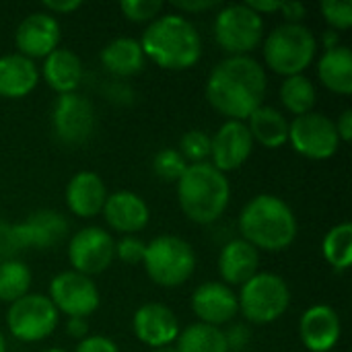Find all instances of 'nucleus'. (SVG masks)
Segmentation results:
<instances>
[{"label":"nucleus","instance_id":"obj_10","mask_svg":"<svg viewBox=\"0 0 352 352\" xmlns=\"http://www.w3.org/2000/svg\"><path fill=\"white\" fill-rule=\"evenodd\" d=\"M289 142L297 155L311 161H326L334 157L342 144L334 120L320 111L297 116L289 124Z\"/></svg>","mask_w":352,"mask_h":352},{"label":"nucleus","instance_id":"obj_25","mask_svg":"<svg viewBox=\"0 0 352 352\" xmlns=\"http://www.w3.org/2000/svg\"><path fill=\"white\" fill-rule=\"evenodd\" d=\"M99 60L109 74H113L118 78H128V76L142 72L146 56H144L138 39L116 37L101 50Z\"/></svg>","mask_w":352,"mask_h":352},{"label":"nucleus","instance_id":"obj_43","mask_svg":"<svg viewBox=\"0 0 352 352\" xmlns=\"http://www.w3.org/2000/svg\"><path fill=\"white\" fill-rule=\"evenodd\" d=\"M280 12L287 19V23H301L303 16L307 14V8L301 2H283Z\"/></svg>","mask_w":352,"mask_h":352},{"label":"nucleus","instance_id":"obj_18","mask_svg":"<svg viewBox=\"0 0 352 352\" xmlns=\"http://www.w3.org/2000/svg\"><path fill=\"white\" fill-rule=\"evenodd\" d=\"M340 316L330 305H311L299 320V336L309 352H330L340 340Z\"/></svg>","mask_w":352,"mask_h":352},{"label":"nucleus","instance_id":"obj_41","mask_svg":"<svg viewBox=\"0 0 352 352\" xmlns=\"http://www.w3.org/2000/svg\"><path fill=\"white\" fill-rule=\"evenodd\" d=\"M82 6L80 0H45L43 2V8L45 12L50 14H68V12H74Z\"/></svg>","mask_w":352,"mask_h":352},{"label":"nucleus","instance_id":"obj_46","mask_svg":"<svg viewBox=\"0 0 352 352\" xmlns=\"http://www.w3.org/2000/svg\"><path fill=\"white\" fill-rule=\"evenodd\" d=\"M336 45H340V37H338L336 31L328 29V31L324 33V47H326V50H332V47H336Z\"/></svg>","mask_w":352,"mask_h":352},{"label":"nucleus","instance_id":"obj_49","mask_svg":"<svg viewBox=\"0 0 352 352\" xmlns=\"http://www.w3.org/2000/svg\"><path fill=\"white\" fill-rule=\"evenodd\" d=\"M43 352H66L64 349H47V351H43Z\"/></svg>","mask_w":352,"mask_h":352},{"label":"nucleus","instance_id":"obj_17","mask_svg":"<svg viewBox=\"0 0 352 352\" xmlns=\"http://www.w3.org/2000/svg\"><path fill=\"white\" fill-rule=\"evenodd\" d=\"M132 330L142 344L161 349L173 344L182 328L171 307L163 303H144L132 318Z\"/></svg>","mask_w":352,"mask_h":352},{"label":"nucleus","instance_id":"obj_4","mask_svg":"<svg viewBox=\"0 0 352 352\" xmlns=\"http://www.w3.org/2000/svg\"><path fill=\"white\" fill-rule=\"evenodd\" d=\"M177 202L192 223L212 225L225 214L231 202L229 179L208 161L188 165L177 182Z\"/></svg>","mask_w":352,"mask_h":352},{"label":"nucleus","instance_id":"obj_32","mask_svg":"<svg viewBox=\"0 0 352 352\" xmlns=\"http://www.w3.org/2000/svg\"><path fill=\"white\" fill-rule=\"evenodd\" d=\"M186 169H188V161L179 155L177 148H161L153 157V171L161 182L177 184Z\"/></svg>","mask_w":352,"mask_h":352},{"label":"nucleus","instance_id":"obj_2","mask_svg":"<svg viewBox=\"0 0 352 352\" xmlns=\"http://www.w3.org/2000/svg\"><path fill=\"white\" fill-rule=\"evenodd\" d=\"M146 58L165 70H188L202 58V37L179 12L159 14L138 39Z\"/></svg>","mask_w":352,"mask_h":352},{"label":"nucleus","instance_id":"obj_30","mask_svg":"<svg viewBox=\"0 0 352 352\" xmlns=\"http://www.w3.org/2000/svg\"><path fill=\"white\" fill-rule=\"evenodd\" d=\"M324 260L334 270H349L352 264V225H334L322 241Z\"/></svg>","mask_w":352,"mask_h":352},{"label":"nucleus","instance_id":"obj_31","mask_svg":"<svg viewBox=\"0 0 352 352\" xmlns=\"http://www.w3.org/2000/svg\"><path fill=\"white\" fill-rule=\"evenodd\" d=\"M31 289V270L21 260H8L0 264V301L14 303Z\"/></svg>","mask_w":352,"mask_h":352},{"label":"nucleus","instance_id":"obj_34","mask_svg":"<svg viewBox=\"0 0 352 352\" xmlns=\"http://www.w3.org/2000/svg\"><path fill=\"white\" fill-rule=\"evenodd\" d=\"M320 10L332 31H346L352 27L351 0H324L320 4Z\"/></svg>","mask_w":352,"mask_h":352},{"label":"nucleus","instance_id":"obj_47","mask_svg":"<svg viewBox=\"0 0 352 352\" xmlns=\"http://www.w3.org/2000/svg\"><path fill=\"white\" fill-rule=\"evenodd\" d=\"M151 352H177V349L173 346V344H169V346H161V349H153Z\"/></svg>","mask_w":352,"mask_h":352},{"label":"nucleus","instance_id":"obj_27","mask_svg":"<svg viewBox=\"0 0 352 352\" xmlns=\"http://www.w3.org/2000/svg\"><path fill=\"white\" fill-rule=\"evenodd\" d=\"M318 78L320 82L336 93L351 95L352 93V52L346 45H336L332 50H324L318 60Z\"/></svg>","mask_w":352,"mask_h":352},{"label":"nucleus","instance_id":"obj_37","mask_svg":"<svg viewBox=\"0 0 352 352\" xmlns=\"http://www.w3.org/2000/svg\"><path fill=\"white\" fill-rule=\"evenodd\" d=\"M23 252V243L16 233V225L0 221V264L16 260V254Z\"/></svg>","mask_w":352,"mask_h":352},{"label":"nucleus","instance_id":"obj_38","mask_svg":"<svg viewBox=\"0 0 352 352\" xmlns=\"http://www.w3.org/2000/svg\"><path fill=\"white\" fill-rule=\"evenodd\" d=\"M74 352H120V349L111 338L101 336V334H93V336L82 338Z\"/></svg>","mask_w":352,"mask_h":352},{"label":"nucleus","instance_id":"obj_12","mask_svg":"<svg viewBox=\"0 0 352 352\" xmlns=\"http://www.w3.org/2000/svg\"><path fill=\"white\" fill-rule=\"evenodd\" d=\"M95 107L80 93L60 95L52 109V130L64 144L76 146L87 142L95 132Z\"/></svg>","mask_w":352,"mask_h":352},{"label":"nucleus","instance_id":"obj_6","mask_svg":"<svg viewBox=\"0 0 352 352\" xmlns=\"http://www.w3.org/2000/svg\"><path fill=\"white\" fill-rule=\"evenodd\" d=\"M142 266L155 285L175 289L194 274L196 254L194 248L177 235H159L146 243Z\"/></svg>","mask_w":352,"mask_h":352},{"label":"nucleus","instance_id":"obj_39","mask_svg":"<svg viewBox=\"0 0 352 352\" xmlns=\"http://www.w3.org/2000/svg\"><path fill=\"white\" fill-rule=\"evenodd\" d=\"M252 334H250V328L243 326V324H235L231 326L227 332H225V340H227V349L229 352H237L243 351L250 342Z\"/></svg>","mask_w":352,"mask_h":352},{"label":"nucleus","instance_id":"obj_20","mask_svg":"<svg viewBox=\"0 0 352 352\" xmlns=\"http://www.w3.org/2000/svg\"><path fill=\"white\" fill-rule=\"evenodd\" d=\"M64 198L72 214H76L78 219H93L103 210V204L107 200V188L99 173L78 171L70 177Z\"/></svg>","mask_w":352,"mask_h":352},{"label":"nucleus","instance_id":"obj_33","mask_svg":"<svg viewBox=\"0 0 352 352\" xmlns=\"http://www.w3.org/2000/svg\"><path fill=\"white\" fill-rule=\"evenodd\" d=\"M179 155L190 163H204L210 157V136L204 130H188L179 138Z\"/></svg>","mask_w":352,"mask_h":352},{"label":"nucleus","instance_id":"obj_11","mask_svg":"<svg viewBox=\"0 0 352 352\" xmlns=\"http://www.w3.org/2000/svg\"><path fill=\"white\" fill-rule=\"evenodd\" d=\"M50 301L68 318H89L101 305V295L97 285L74 270H64L56 274L50 283Z\"/></svg>","mask_w":352,"mask_h":352},{"label":"nucleus","instance_id":"obj_48","mask_svg":"<svg viewBox=\"0 0 352 352\" xmlns=\"http://www.w3.org/2000/svg\"><path fill=\"white\" fill-rule=\"evenodd\" d=\"M0 352H6V338L2 332H0Z\"/></svg>","mask_w":352,"mask_h":352},{"label":"nucleus","instance_id":"obj_13","mask_svg":"<svg viewBox=\"0 0 352 352\" xmlns=\"http://www.w3.org/2000/svg\"><path fill=\"white\" fill-rule=\"evenodd\" d=\"M113 248V237L101 227H85L76 231L68 243V260L72 270L89 278L105 272L116 260Z\"/></svg>","mask_w":352,"mask_h":352},{"label":"nucleus","instance_id":"obj_21","mask_svg":"<svg viewBox=\"0 0 352 352\" xmlns=\"http://www.w3.org/2000/svg\"><path fill=\"white\" fill-rule=\"evenodd\" d=\"M16 233L23 243V250H50L66 237L68 221L58 210L41 208L29 214L23 223H19Z\"/></svg>","mask_w":352,"mask_h":352},{"label":"nucleus","instance_id":"obj_8","mask_svg":"<svg viewBox=\"0 0 352 352\" xmlns=\"http://www.w3.org/2000/svg\"><path fill=\"white\" fill-rule=\"evenodd\" d=\"M214 41L229 56H250L264 39V16L245 2L227 4L214 16Z\"/></svg>","mask_w":352,"mask_h":352},{"label":"nucleus","instance_id":"obj_45","mask_svg":"<svg viewBox=\"0 0 352 352\" xmlns=\"http://www.w3.org/2000/svg\"><path fill=\"white\" fill-rule=\"evenodd\" d=\"M245 4L254 12H258L260 16L272 14V12H280V6H283V2H278V0H248Z\"/></svg>","mask_w":352,"mask_h":352},{"label":"nucleus","instance_id":"obj_14","mask_svg":"<svg viewBox=\"0 0 352 352\" xmlns=\"http://www.w3.org/2000/svg\"><path fill=\"white\" fill-rule=\"evenodd\" d=\"M254 153V138L245 126V122L227 120L212 136H210V165H214L221 173H229L239 169Z\"/></svg>","mask_w":352,"mask_h":352},{"label":"nucleus","instance_id":"obj_44","mask_svg":"<svg viewBox=\"0 0 352 352\" xmlns=\"http://www.w3.org/2000/svg\"><path fill=\"white\" fill-rule=\"evenodd\" d=\"M66 334L70 338H76L78 342L82 338L89 336V324L85 318H68V324H66Z\"/></svg>","mask_w":352,"mask_h":352},{"label":"nucleus","instance_id":"obj_28","mask_svg":"<svg viewBox=\"0 0 352 352\" xmlns=\"http://www.w3.org/2000/svg\"><path fill=\"white\" fill-rule=\"evenodd\" d=\"M280 103L283 107L297 116H305L309 111H314L316 101H318V91L311 78H307L305 74H295V76H287L280 85Z\"/></svg>","mask_w":352,"mask_h":352},{"label":"nucleus","instance_id":"obj_3","mask_svg":"<svg viewBox=\"0 0 352 352\" xmlns=\"http://www.w3.org/2000/svg\"><path fill=\"white\" fill-rule=\"evenodd\" d=\"M241 239L258 252H285L297 239V217L293 208L274 194L254 196L239 212Z\"/></svg>","mask_w":352,"mask_h":352},{"label":"nucleus","instance_id":"obj_36","mask_svg":"<svg viewBox=\"0 0 352 352\" xmlns=\"http://www.w3.org/2000/svg\"><path fill=\"white\" fill-rule=\"evenodd\" d=\"M144 250H146V243L140 237H136V235H122V239L116 241L113 254H116V258L120 262H124L128 266H134V264H142Z\"/></svg>","mask_w":352,"mask_h":352},{"label":"nucleus","instance_id":"obj_1","mask_svg":"<svg viewBox=\"0 0 352 352\" xmlns=\"http://www.w3.org/2000/svg\"><path fill=\"white\" fill-rule=\"evenodd\" d=\"M268 89L266 68L252 56H227L208 74L206 99L227 120L245 122L264 105Z\"/></svg>","mask_w":352,"mask_h":352},{"label":"nucleus","instance_id":"obj_9","mask_svg":"<svg viewBox=\"0 0 352 352\" xmlns=\"http://www.w3.org/2000/svg\"><path fill=\"white\" fill-rule=\"evenodd\" d=\"M60 314L45 295L27 293L10 303L6 314V328L19 342H41L54 334Z\"/></svg>","mask_w":352,"mask_h":352},{"label":"nucleus","instance_id":"obj_19","mask_svg":"<svg viewBox=\"0 0 352 352\" xmlns=\"http://www.w3.org/2000/svg\"><path fill=\"white\" fill-rule=\"evenodd\" d=\"M101 214L105 217V223L122 235H134L142 231L151 221L148 204L142 200V196L130 190L107 194Z\"/></svg>","mask_w":352,"mask_h":352},{"label":"nucleus","instance_id":"obj_5","mask_svg":"<svg viewBox=\"0 0 352 352\" xmlns=\"http://www.w3.org/2000/svg\"><path fill=\"white\" fill-rule=\"evenodd\" d=\"M264 62L280 76L303 74L316 60L318 37L303 23H283L264 39Z\"/></svg>","mask_w":352,"mask_h":352},{"label":"nucleus","instance_id":"obj_16","mask_svg":"<svg viewBox=\"0 0 352 352\" xmlns=\"http://www.w3.org/2000/svg\"><path fill=\"white\" fill-rule=\"evenodd\" d=\"M192 311L200 324L221 328L239 314L237 295L221 280L202 283L192 293Z\"/></svg>","mask_w":352,"mask_h":352},{"label":"nucleus","instance_id":"obj_24","mask_svg":"<svg viewBox=\"0 0 352 352\" xmlns=\"http://www.w3.org/2000/svg\"><path fill=\"white\" fill-rule=\"evenodd\" d=\"M39 82V68L21 54L0 56V97L23 99Z\"/></svg>","mask_w":352,"mask_h":352},{"label":"nucleus","instance_id":"obj_40","mask_svg":"<svg viewBox=\"0 0 352 352\" xmlns=\"http://www.w3.org/2000/svg\"><path fill=\"white\" fill-rule=\"evenodd\" d=\"M171 6L182 10L179 14H184V12L196 14V12H206V10L219 8L221 2H217V0H188V2L186 0H175V2H171Z\"/></svg>","mask_w":352,"mask_h":352},{"label":"nucleus","instance_id":"obj_23","mask_svg":"<svg viewBox=\"0 0 352 352\" xmlns=\"http://www.w3.org/2000/svg\"><path fill=\"white\" fill-rule=\"evenodd\" d=\"M41 76L47 82V87L58 95L76 93L82 80V62L72 50L58 47L43 58Z\"/></svg>","mask_w":352,"mask_h":352},{"label":"nucleus","instance_id":"obj_7","mask_svg":"<svg viewBox=\"0 0 352 352\" xmlns=\"http://www.w3.org/2000/svg\"><path fill=\"white\" fill-rule=\"evenodd\" d=\"M239 314L256 324H272L280 320L291 305V289L287 280L274 272H258L252 276L237 295Z\"/></svg>","mask_w":352,"mask_h":352},{"label":"nucleus","instance_id":"obj_26","mask_svg":"<svg viewBox=\"0 0 352 352\" xmlns=\"http://www.w3.org/2000/svg\"><path fill=\"white\" fill-rule=\"evenodd\" d=\"M289 120L287 116L270 105H260L248 120L245 126L254 142L266 148H280L289 142Z\"/></svg>","mask_w":352,"mask_h":352},{"label":"nucleus","instance_id":"obj_22","mask_svg":"<svg viewBox=\"0 0 352 352\" xmlns=\"http://www.w3.org/2000/svg\"><path fill=\"white\" fill-rule=\"evenodd\" d=\"M260 252L245 239H231L219 254V274L227 287H243L258 274Z\"/></svg>","mask_w":352,"mask_h":352},{"label":"nucleus","instance_id":"obj_35","mask_svg":"<svg viewBox=\"0 0 352 352\" xmlns=\"http://www.w3.org/2000/svg\"><path fill=\"white\" fill-rule=\"evenodd\" d=\"M120 10L132 23H153L163 10V2L161 0H122Z\"/></svg>","mask_w":352,"mask_h":352},{"label":"nucleus","instance_id":"obj_15","mask_svg":"<svg viewBox=\"0 0 352 352\" xmlns=\"http://www.w3.org/2000/svg\"><path fill=\"white\" fill-rule=\"evenodd\" d=\"M16 54L35 60L45 58L60 47V23L54 14L45 10H35L27 14L14 31Z\"/></svg>","mask_w":352,"mask_h":352},{"label":"nucleus","instance_id":"obj_42","mask_svg":"<svg viewBox=\"0 0 352 352\" xmlns=\"http://www.w3.org/2000/svg\"><path fill=\"white\" fill-rule=\"evenodd\" d=\"M336 124V132H338V138L340 142H351L352 138V109H344L338 120L334 122Z\"/></svg>","mask_w":352,"mask_h":352},{"label":"nucleus","instance_id":"obj_29","mask_svg":"<svg viewBox=\"0 0 352 352\" xmlns=\"http://www.w3.org/2000/svg\"><path fill=\"white\" fill-rule=\"evenodd\" d=\"M175 342L177 352H229L225 330L200 322L179 330Z\"/></svg>","mask_w":352,"mask_h":352}]
</instances>
